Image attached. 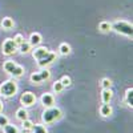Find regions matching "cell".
<instances>
[{
	"mask_svg": "<svg viewBox=\"0 0 133 133\" xmlns=\"http://www.w3.org/2000/svg\"><path fill=\"white\" fill-rule=\"evenodd\" d=\"M60 83L63 84V87L64 88H69L71 85H72V79L69 76H66V75H64L61 79H60Z\"/></svg>",
	"mask_w": 133,
	"mask_h": 133,
	"instance_id": "cb8c5ba5",
	"label": "cell"
},
{
	"mask_svg": "<svg viewBox=\"0 0 133 133\" xmlns=\"http://www.w3.org/2000/svg\"><path fill=\"white\" fill-rule=\"evenodd\" d=\"M112 80L108 79V77H104V79L101 80V88L103 89H109V88H112Z\"/></svg>",
	"mask_w": 133,
	"mask_h": 133,
	"instance_id": "d4e9b609",
	"label": "cell"
},
{
	"mask_svg": "<svg viewBox=\"0 0 133 133\" xmlns=\"http://www.w3.org/2000/svg\"><path fill=\"white\" fill-rule=\"evenodd\" d=\"M2 52L4 56H12V55H15L17 52V45H16V43L14 39H5L4 43H3V45H2Z\"/></svg>",
	"mask_w": 133,
	"mask_h": 133,
	"instance_id": "5b68a950",
	"label": "cell"
},
{
	"mask_svg": "<svg viewBox=\"0 0 133 133\" xmlns=\"http://www.w3.org/2000/svg\"><path fill=\"white\" fill-rule=\"evenodd\" d=\"M112 97H113V92H112V89H103V92H101V100H103V104H109L110 103V100H112Z\"/></svg>",
	"mask_w": 133,
	"mask_h": 133,
	"instance_id": "7c38bea8",
	"label": "cell"
},
{
	"mask_svg": "<svg viewBox=\"0 0 133 133\" xmlns=\"http://www.w3.org/2000/svg\"><path fill=\"white\" fill-rule=\"evenodd\" d=\"M40 103L44 108H49L55 105V96L52 93H43L40 97Z\"/></svg>",
	"mask_w": 133,
	"mask_h": 133,
	"instance_id": "9c48e42d",
	"label": "cell"
},
{
	"mask_svg": "<svg viewBox=\"0 0 133 133\" xmlns=\"http://www.w3.org/2000/svg\"><path fill=\"white\" fill-rule=\"evenodd\" d=\"M112 31L130 39L133 36V25L127 20H116L115 23H112Z\"/></svg>",
	"mask_w": 133,
	"mask_h": 133,
	"instance_id": "3957f363",
	"label": "cell"
},
{
	"mask_svg": "<svg viewBox=\"0 0 133 133\" xmlns=\"http://www.w3.org/2000/svg\"><path fill=\"white\" fill-rule=\"evenodd\" d=\"M3 132H4V133H20L19 129H17V127L14 125V124H7V125H4V127H3Z\"/></svg>",
	"mask_w": 133,
	"mask_h": 133,
	"instance_id": "7402d4cb",
	"label": "cell"
},
{
	"mask_svg": "<svg viewBox=\"0 0 133 133\" xmlns=\"http://www.w3.org/2000/svg\"><path fill=\"white\" fill-rule=\"evenodd\" d=\"M19 91V85L14 79L5 80L4 83L0 84V96H3L5 98H11L14 97Z\"/></svg>",
	"mask_w": 133,
	"mask_h": 133,
	"instance_id": "7a4b0ae2",
	"label": "cell"
},
{
	"mask_svg": "<svg viewBox=\"0 0 133 133\" xmlns=\"http://www.w3.org/2000/svg\"><path fill=\"white\" fill-rule=\"evenodd\" d=\"M21 128L23 129H27V130H31L33 128V121H31L29 118L24 120V121H21Z\"/></svg>",
	"mask_w": 133,
	"mask_h": 133,
	"instance_id": "484cf974",
	"label": "cell"
},
{
	"mask_svg": "<svg viewBox=\"0 0 133 133\" xmlns=\"http://www.w3.org/2000/svg\"><path fill=\"white\" fill-rule=\"evenodd\" d=\"M124 103L132 109L133 107V88H128V89L125 91V96H124Z\"/></svg>",
	"mask_w": 133,
	"mask_h": 133,
	"instance_id": "8fae6325",
	"label": "cell"
},
{
	"mask_svg": "<svg viewBox=\"0 0 133 133\" xmlns=\"http://www.w3.org/2000/svg\"><path fill=\"white\" fill-rule=\"evenodd\" d=\"M32 45L28 43V41H24V43H21L20 45L17 47V51L20 52V53H23V55H27V53H29L31 51H32Z\"/></svg>",
	"mask_w": 133,
	"mask_h": 133,
	"instance_id": "2e32d148",
	"label": "cell"
},
{
	"mask_svg": "<svg viewBox=\"0 0 133 133\" xmlns=\"http://www.w3.org/2000/svg\"><path fill=\"white\" fill-rule=\"evenodd\" d=\"M14 40H15V43H16V45H17V47L20 45V44H21V43H24V41H25V39H24V36H23V35H21V33H17V35H16V36L14 37Z\"/></svg>",
	"mask_w": 133,
	"mask_h": 133,
	"instance_id": "4316f807",
	"label": "cell"
},
{
	"mask_svg": "<svg viewBox=\"0 0 133 133\" xmlns=\"http://www.w3.org/2000/svg\"><path fill=\"white\" fill-rule=\"evenodd\" d=\"M2 27L5 29V31H9V29H12L14 27H15V21H14V19L12 17H4L3 20H2Z\"/></svg>",
	"mask_w": 133,
	"mask_h": 133,
	"instance_id": "5bb4252c",
	"label": "cell"
},
{
	"mask_svg": "<svg viewBox=\"0 0 133 133\" xmlns=\"http://www.w3.org/2000/svg\"><path fill=\"white\" fill-rule=\"evenodd\" d=\"M24 66H21V65H16V68L12 71V73H11V76H12V77H21V76H23L24 75Z\"/></svg>",
	"mask_w": 133,
	"mask_h": 133,
	"instance_id": "44dd1931",
	"label": "cell"
},
{
	"mask_svg": "<svg viewBox=\"0 0 133 133\" xmlns=\"http://www.w3.org/2000/svg\"><path fill=\"white\" fill-rule=\"evenodd\" d=\"M98 31L103 32V33H108L112 31V23H109V21H101V23L98 24Z\"/></svg>",
	"mask_w": 133,
	"mask_h": 133,
	"instance_id": "d6986e66",
	"label": "cell"
},
{
	"mask_svg": "<svg viewBox=\"0 0 133 133\" xmlns=\"http://www.w3.org/2000/svg\"><path fill=\"white\" fill-rule=\"evenodd\" d=\"M16 65H17V64H16L15 61H12V60H5L4 64H3V69H4L7 73L11 75V73H12V71L16 68Z\"/></svg>",
	"mask_w": 133,
	"mask_h": 133,
	"instance_id": "e0dca14e",
	"label": "cell"
},
{
	"mask_svg": "<svg viewBox=\"0 0 133 133\" xmlns=\"http://www.w3.org/2000/svg\"><path fill=\"white\" fill-rule=\"evenodd\" d=\"M41 40H43V37H41V35L39 32H33V33H31V36H29V44L32 47H37V45H40L41 44Z\"/></svg>",
	"mask_w": 133,
	"mask_h": 133,
	"instance_id": "30bf717a",
	"label": "cell"
},
{
	"mask_svg": "<svg viewBox=\"0 0 133 133\" xmlns=\"http://www.w3.org/2000/svg\"><path fill=\"white\" fill-rule=\"evenodd\" d=\"M71 45L68 43H61L59 45V53L61 55V56H68V55L71 53Z\"/></svg>",
	"mask_w": 133,
	"mask_h": 133,
	"instance_id": "9a60e30c",
	"label": "cell"
},
{
	"mask_svg": "<svg viewBox=\"0 0 133 133\" xmlns=\"http://www.w3.org/2000/svg\"><path fill=\"white\" fill-rule=\"evenodd\" d=\"M7 124H9L8 117H7V116H4L3 113H0V128H3V127H4V125H7Z\"/></svg>",
	"mask_w": 133,
	"mask_h": 133,
	"instance_id": "83f0119b",
	"label": "cell"
},
{
	"mask_svg": "<svg viewBox=\"0 0 133 133\" xmlns=\"http://www.w3.org/2000/svg\"><path fill=\"white\" fill-rule=\"evenodd\" d=\"M52 89H53V92H55V93H61V92L65 89V88L63 87V84L60 83V80H57V81H55V83H53Z\"/></svg>",
	"mask_w": 133,
	"mask_h": 133,
	"instance_id": "603a6c76",
	"label": "cell"
},
{
	"mask_svg": "<svg viewBox=\"0 0 133 133\" xmlns=\"http://www.w3.org/2000/svg\"><path fill=\"white\" fill-rule=\"evenodd\" d=\"M112 113H113V109L110 107V104H103L100 107V115L103 117H109Z\"/></svg>",
	"mask_w": 133,
	"mask_h": 133,
	"instance_id": "4fadbf2b",
	"label": "cell"
},
{
	"mask_svg": "<svg viewBox=\"0 0 133 133\" xmlns=\"http://www.w3.org/2000/svg\"><path fill=\"white\" fill-rule=\"evenodd\" d=\"M49 79H51V72H49L48 68H41V71L32 73L31 77H29L31 83L35 84V85H40V84H43L44 81H47Z\"/></svg>",
	"mask_w": 133,
	"mask_h": 133,
	"instance_id": "277c9868",
	"label": "cell"
},
{
	"mask_svg": "<svg viewBox=\"0 0 133 133\" xmlns=\"http://www.w3.org/2000/svg\"><path fill=\"white\" fill-rule=\"evenodd\" d=\"M56 60H57V55L55 53V52H51V51H49L43 59L37 60V65L40 66V68H48V66H49L51 64H53Z\"/></svg>",
	"mask_w": 133,
	"mask_h": 133,
	"instance_id": "8992f818",
	"label": "cell"
},
{
	"mask_svg": "<svg viewBox=\"0 0 133 133\" xmlns=\"http://www.w3.org/2000/svg\"><path fill=\"white\" fill-rule=\"evenodd\" d=\"M20 133H31V130H27V129H23V132H20Z\"/></svg>",
	"mask_w": 133,
	"mask_h": 133,
	"instance_id": "f546056e",
	"label": "cell"
},
{
	"mask_svg": "<svg viewBox=\"0 0 133 133\" xmlns=\"http://www.w3.org/2000/svg\"><path fill=\"white\" fill-rule=\"evenodd\" d=\"M16 118L20 120V121H24L28 118V110L24 108V107H21L16 110Z\"/></svg>",
	"mask_w": 133,
	"mask_h": 133,
	"instance_id": "ac0fdd59",
	"label": "cell"
},
{
	"mask_svg": "<svg viewBox=\"0 0 133 133\" xmlns=\"http://www.w3.org/2000/svg\"><path fill=\"white\" fill-rule=\"evenodd\" d=\"M61 117H63V110L59 107H55V105L49 107V108H45L44 112L41 113V121L45 125L56 123V121H59Z\"/></svg>",
	"mask_w": 133,
	"mask_h": 133,
	"instance_id": "6da1fadb",
	"label": "cell"
},
{
	"mask_svg": "<svg viewBox=\"0 0 133 133\" xmlns=\"http://www.w3.org/2000/svg\"><path fill=\"white\" fill-rule=\"evenodd\" d=\"M31 133H48V130L41 124H33V128L31 129Z\"/></svg>",
	"mask_w": 133,
	"mask_h": 133,
	"instance_id": "ffe728a7",
	"label": "cell"
},
{
	"mask_svg": "<svg viewBox=\"0 0 133 133\" xmlns=\"http://www.w3.org/2000/svg\"><path fill=\"white\" fill-rule=\"evenodd\" d=\"M31 52H32V56H33V59H35V60L37 61V60H40V59H43L44 56H45V55L49 52V49H48L47 47L37 45V47H35V49H32Z\"/></svg>",
	"mask_w": 133,
	"mask_h": 133,
	"instance_id": "ba28073f",
	"label": "cell"
},
{
	"mask_svg": "<svg viewBox=\"0 0 133 133\" xmlns=\"http://www.w3.org/2000/svg\"><path fill=\"white\" fill-rule=\"evenodd\" d=\"M3 109H4V105L2 103V100H0V113H3Z\"/></svg>",
	"mask_w": 133,
	"mask_h": 133,
	"instance_id": "f1b7e54d",
	"label": "cell"
},
{
	"mask_svg": "<svg viewBox=\"0 0 133 133\" xmlns=\"http://www.w3.org/2000/svg\"><path fill=\"white\" fill-rule=\"evenodd\" d=\"M36 95L35 93H32L29 91L24 92L23 95L20 96V103L23 104L24 108H28V107H32V105H35L36 104Z\"/></svg>",
	"mask_w": 133,
	"mask_h": 133,
	"instance_id": "52a82bcc",
	"label": "cell"
}]
</instances>
